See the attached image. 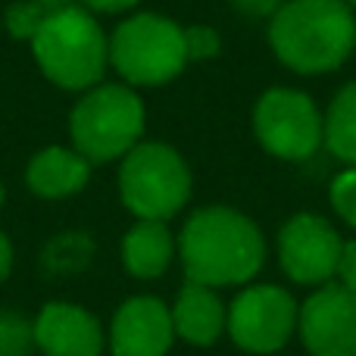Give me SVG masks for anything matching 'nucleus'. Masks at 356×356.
I'll list each match as a JSON object with an SVG mask.
<instances>
[{
  "mask_svg": "<svg viewBox=\"0 0 356 356\" xmlns=\"http://www.w3.org/2000/svg\"><path fill=\"white\" fill-rule=\"evenodd\" d=\"M328 197H332V207L347 225L356 228V166H347L341 175H334L332 188H328Z\"/></svg>",
  "mask_w": 356,
  "mask_h": 356,
  "instance_id": "19",
  "label": "nucleus"
},
{
  "mask_svg": "<svg viewBox=\"0 0 356 356\" xmlns=\"http://www.w3.org/2000/svg\"><path fill=\"white\" fill-rule=\"evenodd\" d=\"M325 147L347 166H356V81L344 85L325 113Z\"/></svg>",
  "mask_w": 356,
  "mask_h": 356,
  "instance_id": "16",
  "label": "nucleus"
},
{
  "mask_svg": "<svg viewBox=\"0 0 356 356\" xmlns=\"http://www.w3.org/2000/svg\"><path fill=\"white\" fill-rule=\"evenodd\" d=\"M110 63L125 85H166L188 66L184 29L160 13H135L113 29Z\"/></svg>",
  "mask_w": 356,
  "mask_h": 356,
  "instance_id": "5",
  "label": "nucleus"
},
{
  "mask_svg": "<svg viewBox=\"0 0 356 356\" xmlns=\"http://www.w3.org/2000/svg\"><path fill=\"white\" fill-rule=\"evenodd\" d=\"M35 347L44 356H100L104 353V328L97 316L79 303L56 300L47 303L31 322Z\"/></svg>",
  "mask_w": 356,
  "mask_h": 356,
  "instance_id": "12",
  "label": "nucleus"
},
{
  "mask_svg": "<svg viewBox=\"0 0 356 356\" xmlns=\"http://www.w3.org/2000/svg\"><path fill=\"white\" fill-rule=\"evenodd\" d=\"M178 257L188 282L209 288L247 284L266 263V238L250 216L213 203L191 213L184 222Z\"/></svg>",
  "mask_w": 356,
  "mask_h": 356,
  "instance_id": "1",
  "label": "nucleus"
},
{
  "mask_svg": "<svg viewBox=\"0 0 356 356\" xmlns=\"http://www.w3.org/2000/svg\"><path fill=\"white\" fill-rule=\"evenodd\" d=\"M35 347L31 322L19 313H0V356H29Z\"/></svg>",
  "mask_w": 356,
  "mask_h": 356,
  "instance_id": "18",
  "label": "nucleus"
},
{
  "mask_svg": "<svg viewBox=\"0 0 356 356\" xmlns=\"http://www.w3.org/2000/svg\"><path fill=\"white\" fill-rule=\"evenodd\" d=\"M119 197L138 219L169 222L191 197V169L175 147L163 141H141L122 156Z\"/></svg>",
  "mask_w": 356,
  "mask_h": 356,
  "instance_id": "6",
  "label": "nucleus"
},
{
  "mask_svg": "<svg viewBox=\"0 0 356 356\" xmlns=\"http://www.w3.org/2000/svg\"><path fill=\"white\" fill-rule=\"evenodd\" d=\"M344 3H347V6H350V10H356V0H344Z\"/></svg>",
  "mask_w": 356,
  "mask_h": 356,
  "instance_id": "26",
  "label": "nucleus"
},
{
  "mask_svg": "<svg viewBox=\"0 0 356 356\" xmlns=\"http://www.w3.org/2000/svg\"><path fill=\"white\" fill-rule=\"evenodd\" d=\"M47 6H41L38 0H16V3L6 6L3 13V22H6V31L19 41H31L41 29V22L47 19Z\"/></svg>",
  "mask_w": 356,
  "mask_h": 356,
  "instance_id": "17",
  "label": "nucleus"
},
{
  "mask_svg": "<svg viewBox=\"0 0 356 356\" xmlns=\"http://www.w3.org/2000/svg\"><path fill=\"white\" fill-rule=\"evenodd\" d=\"M172 325L181 341L194 347H209L222 338L228 325V309L216 288L197 282H184L172 307Z\"/></svg>",
  "mask_w": 356,
  "mask_h": 356,
  "instance_id": "13",
  "label": "nucleus"
},
{
  "mask_svg": "<svg viewBox=\"0 0 356 356\" xmlns=\"http://www.w3.org/2000/svg\"><path fill=\"white\" fill-rule=\"evenodd\" d=\"M253 131L272 156L300 163L325 144V116L309 94L269 88L253 106Z\"/></svg>",
  "mask_w": 356,
  "mask_h": 356,
  "instance_id": "7",
  "label": "nucleus"
},
{
  "mask_svg": "<svg viewBox=\"0 0 356 356\" xmlns=\"http://www.w3.org/2000/svg\"><path fill=\"white\" fill-rule=\"evenodd\" d=\"M222 50V38L213 25H188L184 29V54L188 63H200V60H213Z\"/></svg>",
  "mask_w": 356,
  "mask_h": 356,
  "instance_id": "20",
  "label": "nucleus"
},
{
  "mask_svg": "<svg viewBox=\"0 0 356 356\" xmlns=\"http://www.w3.org/2000/svg\"><path fill=\"white\" fill-rule=\"evenodd\" d=\"M175 341L172 309L160 297H129L110 325L113 356H166Z\"/></svg>",
  "mask_w": 356,
  "mask_h": 356,
  "instance_id": "11",
  "label": "nucleus"
},
{
  "mask_svg": "<svg viewBox=\"0 0 356 356\" xmlns=\"http://www.w3.org/2000/svg\"><path fill=\"white\" fill-rule=\"evenodd\" d=\"M297 300L278 284H250L228 307V334L247 353H278L297 332Z\"/></svg>",
  "mask_w": 356,
  "mask_h": 356,
  "instance_id": "8",
  "label": "nucleus"
},
{
  "mask_svg": "<svg viewBox=\"0 0 356 356\" xmlns=\"http://www.w3.org/2000/svg\"><path fill=\"white\" fill-rule=\"evenodd\" d=\"M297 334L309 356H356V294L328 282L303 300Z\"/></svg>",
  "mask_w": 356,
  "mask_h": 356,
  "instance_id": "10",
  "label": "nucleus"
},
{
  "mask_svg": "<svg viewBox=\"0 0 356 356\" xmlns=\"http://www.w3.org/2000/svg\"><path fill=\"white\" fill-rule=\"evenodd\" d=\"M175 238L166 222L138 219L122 238V266L129 275L154 282L172 266Z\"/></svg>",
  "mask_w": 356,
  "mask_h": 356,
  "instance_id": "15",
  "label": "nucleus"
},
{
  "mask_svg": "<svg viewBox=\"0 0 356 356\" xmlns=\"http://www.w3.org/2000/svg\"><path fill=\"white\" fill-rule=\"evenodd\" d=\"M144 100L131 85H100L88 88L69 113V138L72 147L91 163L122 160L144 135Z\"/></svg>",
  "mask_w": 356,
  "mask_h": 356,
  "instance_id": "4",
  "label": "nucleus"
},
{
  "mask_svg": "<svg viewBox=\"0 0 356 356\" xmlns=\"http://www.w3.org/2000/svg\"><path fill=\"white\" fill-rule=\"evenodd\" d=\"M344 241L328 219L316 213H297L278 232V263L294 284L322 288L334 282Z\"/></svg>",
  "mask_w": 356,
  "mask_h": 356,
  "instance_id": "9",
  "label": "nucleus"
},
{
  "mask_svg": "<svg viewBox=\"0 0 356 356\" xmlns=\"http://www.w3.org/2000/svg\"><path fill=\"white\" fill-rule=\"evenodd\" d=\"M334 282L344 284L347 291L356 294V238L353 241H344V250H341V263H338V275Z\"/></svg>",
  "mask_w": 356,
  "mask_h": 356,
  "instance_id": "21",
  "label": "nucleus"
},
{
  "mask_svg": "<svg viewBox=\"0 0 356 356\" xmlns=\"http://www.w3.org/2000/svg\"><path fill=\"white\" fill-rule=\"evenodd\" d=\"M41 72L66 91H88L100 85L110 66V38L85 6H56L47 13L38 35L31 38Z\"/></svg>",
  "mask_w": 356,
  "mask_h": 356,
  "instance_id": "3",
  "label": "nucleus"
},
{
  "mask_svg": "<svg viewBox=\"0 0 356 356\" xmlns=\"http://www.w3.org/2000/svg\"><path fill=\"white\" fill-rule=\"evenodd\" d=\"M232 3H234V10L250 19H272L284 0H232Z\"/></svg>",
  "mask_w": 356,
  "mask_h": 356,
  "instance_id": "22",
  "label": "nucleus"
},
{
  "mask_svg": "<svg viewBox=\"0 0 356 356\" xmlns=\"http://www.w3.org/2000/svg\"><path fill=\"white\" fill-rule=\"evenodd\" d=\"M10 269H13V244L3 232H0V284L10 278Z\"/></svg>",
  "mask_w": 356,
  "mask_h": 356,
  "instance_id": "24",
  "label": "nucleus"
},
{
  "mask_svg": "<svg viewBox=\"0 0 356 356\" xmlns=\"http://www.w3.org/2000/svg\"><path fill=\"white\" fill-rule=\"evenodd\" d=\"M3 197H6V194H3V184H0V207H3Z\"/></svg>",
  "mask_w": 356,
  "mask_h": 356,
  "instance_id": "27",
  "label": "nucleus"
},
{
  "mask_svg": "<svg viewBox=\"0 0 356 356\" xmlns=\"http://www.w3.org/2000/svg\"><path fill=\"white\" fill-rule=\"evenodd\" d=\"M269 47L300 75L334 72L356 47V16L344 0H284L269 19Z\"/></svg>",
  "mask_w": 356,
  "mask_h": 356,
  "instance_id": "2",
  "label": "nucleus"
},
{
  "mask_svg": "<svg viewBox=\"0 0 356 356\" xmlns=\"http://www.w3.org/2000/svg\"><path fill=\"white\" fill-rule=\"evenodd\" d=\"M81 3L91 13H125V10H135L141 0H81Z\"/></svg>",
  "mask_w": 356,
  "mask_h": 356,
  "instance_id": "23",
  "label": "nucleus"
},
{
  "mask_svg": "<svg viewBox=\"0 0 356 356\" xmlns=\"http://www.w3.org/2000/svg\"><path fill=\"white\" fill-rule=\"evenodd\" d=\"M41 6H47V10H56V6H66L69 0H38Z\"/></svg>",
  "mask_w": 356,
  "mask_h": 356,
  "instance_id": "25",
  "label": "nucleus"
},
{
  "mask_svg": "<svg viewBox=\"0 0 356 356\" xmlns=\"http://www.w3.org/2000/svg\"><path fill=\"white\" fill-rule=\"evenodd\" d=\"M91 160L79 154L75 147H44L25 166V184L44 200H63L79 194L91 178Z\"/></svg>",
  "mask_w": 356,
  "mask_h": 356,
  "instance_id": "14",
  "label": "nucleus"
}]
</instances>
